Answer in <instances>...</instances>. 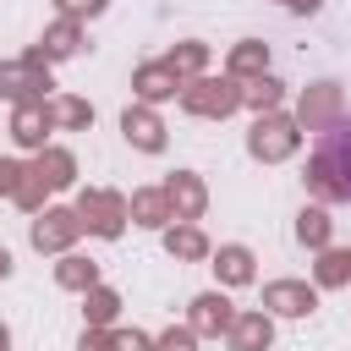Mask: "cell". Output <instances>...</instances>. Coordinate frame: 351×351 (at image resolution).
Returning <instances> with one entry per match:
<instances>
[{
	"label": "cell",
	"instance_id": "obj_1",
	"mask_svg": "<svg viewBox=\"0 0 351 351\" xmlns=\"http://www.w3.org/2000/svg\"><path fill=\"white\" fill-rule=\"evenodd\" d=\"M307 186L324 203H351V110H340L335 126L318 132L313 165H307Z\"/></svg>",
	"mask_w": 351,
	"mask_h": 351
},
{
	"label": "cell",
	"instance_id": "obj_2",
	"mask_svg": "<svg viewBox=\"0 0 351 351\" xmlns=\"http://www.w3.org/2000/svg\"><path fill=\"white\" fill-rule=\"evenodd\" d=\"M71 170H77V165H71V154H66V148H44L33 165H22L16 192H11V197H16L22 208H38L49 186H66V181H71Z\"/></svg>",
	"mask_w": 351,
	"mask_h": 351
},
{
	"label": "cell",
	"instance_id": "obj_3",
	"mask_svg": "<svg viewBox=\"0 0 351 351\" xmlns=\"http://www.w3.org/2000/svg\"><path fill=\"white\" fill-rule=\"evenodd\" d=\"M44 93H49V60H44V49H33L27 60L0 66V99H16V104H44Z\"/></svg>",
	"mask_w": 351,
	"mask_h": 351
},
{
	"label": "cell",
	"instance_id": "obj_4",
	"mask_svg": "<svg viewBox=\"0 0 351 351\" xmlns=\"http://www.w3.org/2000/svg\"><path fill=\"white\" fill-rule=\"evenodd\" d=\"M181 104L192 110V115H230L236 104H241V82L236 77H192L186 88H181Z\"/></svg>",
	"mask_w": 351,
	"mask_h": 351
},
{
	"label": "cell",
	"instance_id": "obj_5",
	"mask_svg": "<svg viewBox=\"0 0 351 351\" xmlns=\"http://www.w3.org/2000/svg\"><path fill=\"white\" fill-rule=\"evenodd\" d=\"M247 148H252V159H263V165L285 159V154L296 148V121H285V115L263 110V115L252 121V137H247Z\"/></svg>",
	"mask_w": 351,
	"mask_h": 351
},
{
	"label": "cell",
	"instance_id": "obj_6",
	"mask_svg": "<svg viewBox=\"0 0 351 351\" xmlns=\"http://www.w3.org/2000/svg\"><path fill=\"white\" fill-rule=\"evenodd\" d=\"M77 219H82L88 230H99V236H121V225L132 219V208H126L115 192H82V203H77Z\"/></svg>",
	"mask_w": 351,
	"mask_h": 351
},
{
	"label": "cell",
	"instance_id": "obj_7",
	"mask_svg": "<svg viewBox=\"0 0 351 351\" xmlns=\"http://www.w3.org/2000/svg\"><path fill=\"white\" fill-rule=\"evenodd\" d=\"M77 230H82L77 208H44V219H33V247L38 252H60V247H71Z\"/></svg>",
	"mask_w": 351,
	"mask_h": 351
},
{
	"label": "cell",
	"instance_id": "obj_8",
	"mask_svg": "<svg viewBox=\"0 0 351 351\" xmlns=\"http://www.w3.org/2000/svg\"><path fill=\"white\" fill-rule=\"evenodd\" d=\"M335 115H340V88H335V82H318V88H307V93H302L296 126L324 132V126H335Z\"/></svg>",
	"mask_w": 351,
	"mask_h": 351
},
{
	"label": "cell",
	"instance_id": "obj_9",
	"mask_svg": "<svg viewBox=\"0 0 351 351\" xmlns=\"http://www.w3.org/2000/svg\"><path fill=\"white\" fill-rule=\"evenodd\" d=\"M263 307L280 313V318H302V313L318 307V296H313V285H302V280H274V285L263 291Z\"/></svg>",
	"mask_w": 351,
	"mask_h": 351
},
{
	"label": "cell",
	"instance_id": "obj_10",
	"mask_svg": "<svg viewBox=\"0 0 351 351\" xmlns=\"http://www.w3.org/2000/svg\"><path fill=\"white\" fill-rule=\"evenodd\" d=\"M132 88H137V99H148V104H154V99H170L176 88H186V77H181L170 60H154V66H143V71L132 77Z\"/></svg>",
	"mask_w": 351,
	"mask_h": 351
},
{
	"label": "cell",
	"instance_id": "obj_11",
	"mask_svg": "<svg viewBox=\"0 0 351 351\" xmlns=\"http://www.w3.org/2000/svg\"><path fill=\"white\" fill-rule=\"evenodd\" d=\"M165 197H170V214H176V219H197V214H203V203H208V197H203V181H197V176H186V170L165 181Z\"/></svg>",
	"mask_w": 351,
	"mask_h": 351
},
{
	"label": "cell",
	"instance_id": "obj_12",
	"mask_svg": "<svg viewBox=\"0 0 351 351\" xmlns=\"http://www.w3.org/2000/svg\"><path fill=\"white\" fill-rule=\"evenodd\" d=\"M230 324H236V313H230V302L219 291H208V296L192 302V329L197 335H230Z\"/></svg>",
	"mask_w": 351,
	"mask_h": 351
},
{
	"label": "cell",
	"instance_id": "obj_13",
	"mask_svg": "<svg viewBox=\"0 0 351 351\" xmlns=\"http://www.w3.org/2000/svg\"><path fill=\"white\" fill-rule=\"evenodd\" d=\"M121 132H126L143 154H159V148H165V126H159V115H154V110H143V104L121 115Z\"/></svg>",
	"mask_w": 351,
	"mask_h": 351
},
{
	"label": "cell",
	"instance_id": "obj_14",
	"mask_svg": "<svg viewBox=\"0 0 351 351\" xmlns=\"http://www.w3.org/2000/svg\"><path fill=\"white\" fill-rule=\"evenodd\" d=\"M269 335H274L269 313H236V324H230V351H263Z\"/></svg>",
	"mask_w": 351,
	"mask_h": 351
},
{
	"label": "cell",
	"instance_id": "obj_15",
	"mask_svg": "<svg viewBox=\"0 0 351 351\" xmlns=\"http://www.w3.org/2000/svg\"><path fill=\"white\" fill-rule=\"evenodd\" d=\"M11 132H16V143L38 148V143H44V132H49V104H16V121H11Z\"/></svg>",
	"mask_w": 351,
	"mask_h": 351
},
{
	"label": "cell",
	"instance_id": "obj_16",
	"mask_svg": "<svg viewBox=\"0 0 351 351\" xmlns=\"http://www.w3.org/2000/svg\"><path fill=\"white\" fill-rule=\"evenodd\" d=\"M214 269H219L225 285H247V280H252V252H247V247H219Z\"/></svg>",
	"mask_w": 351,
	"mask_h": 351
},
{
	"label": "cell",
	"instance_id": "obj_17",
	"mask_svg": "<svg viewBox=\"0 0 351 351\" xmlns=\"http://www.w3.org/2000/svg\"><path fill=\"white\" fill-rule=\"evenodd\" d=\"M44 60H60V55H77V16H60L49 33H44Z\"/></svg>",
	"mask_w": 351,
	"mask_h": 351
},
{
	"label": "cell",
	"instance_id": "obj_18",
	"mask_svg": "<svg viewBox=\"0 0 351 351\" xmlns=\"http://www.w3.org/2000/svg\"><path fill=\"white\" fill-rule=\"evenodd\" d=\"M126 208H132V219H137V225H165V219H176V214H170V197H165V192H137V197H132Z\"/></svg>",
	"mask_w": 351,
	"mask_h": 351
},
{
	"label": "cell",
	"instance_id": "obj_19",
	"mask_svg": "<svg viewBox=\"0 0 351 351\" xmlns=\"http://www.w3.org/2000/svg\"><path fill=\"white\" fill-rule=\"evenodd\" d=\"M165 247H170V258H186V263L208 252V241H203L197 225H176V230H165Z\"/></svg>",
	"mask_w": 351,
	"mask_h": 351
},
{
	"label": "cell",
	"instance_id": "obj_20",
	"mask_svg": "<svg viewBox=\"0 0 351 351\" xmlns=\"http://www.w3.org/2000/svg\"><path fill=\"white\" fill-rule=\"evenodd\" d=\"M55 280H60L66 291H93V285H99V269H93L88 258H60V263H55Z\"/></svg>",
	"mask_w": 351,
	"mask_h": 351
},
{
	"label": "cell",
	"instance_id": "obj_21",
	"mask_svg": "<svg viewBox=\"0 0 351 351\" xmlns=\"http://www.w3.org/2000/svg\"><path fill=\"white\" fill-rule=\"evenodd\" d=\"M263 60H269V49H263L258 38H247V44L230 49V77H252V71L263 77Z\"/></svg>",
	"mask_w": 351,
	"mask_h": 351
},
{
	"label": "cell",
	"instance_id": "obj_22",
	"mask_svg": "<svg viewBox=\"0 0 351 351\" xmlns=\"http://www.w3.org/2000/svg\"><path fill=\"white\" fill-rule=\"evenodd\" d=\"M351 280V247H335L318 258V285H346Z\"/></svg>",
	"mask_w": 351,
	"mask_h": 351
},
{
	"label": "cell",
	"instance_id": "obj_23",
	"mask_svg": "<svg viewBox=\"0 0 351 351\" xmlns=\"http://www.w3.org/2000/svg\"><path fill=\"white\" fill-rule=\"evenodd\" d=\"M296 236H302L307 247H324V241H329V214H324V208H302V214H296Z\"/></svg>",
	"mask_w": 351,
	"mask_h": 351
},
{
	"label": "cell",
	"instance_id": "obj_24",
	"mask_svg": "<svg viewBox=\"0 0 351 351\" xmlns=\"http://www.w3.org/2000/svg\"><path fill=\"white\" fill-rule=\"evenodd\" d=\"M241 104H252L258 115H263V110H274V104H280V82H274V77H258L252 88H241Z\"/></svg>",
	"mask_w": 351,
	"mask_h": 351
},
{
	"label": "cell",
	"instance_id": "obj_25",
	"mask_svg": "<svg viewBox=\"0 0 351 351\" xmlns=\"http://www.w3.org/2000/svg\"><path fill=\"white\" fill-rule=\"evenodd\" d=\"M49 121H60V126H88V121H93V104H82V99H55V104H49Z\"/></svg>",
	"mask_w": 351,
	"mask_h": 351
},
{
	"label": "cell",
	"instance_id": "obj_26",
	"mask_svg": "<svg viewBox=\"0 0 351 351\" xmlns=\"http://www.w3.org/2000/svg\"><path fill=\"white\" fill-rule=\"evenodd\" d=\"M115 307H121V302H115V291H104V285H93V291H88V324H93V329H104V324L115 318Z\"/></svg>",
	"mask_w": 351,
	"mask_h": 351
},
{
	"label": "cell",
	"instance_id": "obj_27",
	"mask_svg": "<svg viewBox=\"0 0 351 351\" xmlns=\"http://www.w3.org/2000/svg\"><path fill=\"white\" fill-rule=\"evenodd\" d=\"M165 60H170V66H176L181 77H192V71L203 66V44H176V49H170Z\"/></svg>",
	"mask_w": 351,
	"mask_h": 351
},
{
	"label": "cell",
	"instance_id": "obj_28",
	"mask_svg": "<svg viewBox=\"0 0 351 351\" xmlns=\"http://www.w3.org/2000/svg\"><path fill=\"white\" fill-rule=\"evenodd\" d=\"M154 351H197V329H192V324H186V329H170V335L154 340Z\"/></svg>",
	"mask_w": 351,
	"mask_h": 351
},
{
	"label": "cell",
	"instance_id": "obj_29",
	"mask_svg": "<svg viewBox=\"0 0 351 351\" xmlns=\"http://www.w3.org/2000/svg\"><path fill=\"white\" fill-rule=\"evenodd\" d=\"M115 351H154V340L137 335V329H121V335H115Z\"/></svg>",
	"mask_w": 351,
	"mask_h": 351
},
{
	"label": "cell",
	"instance_id": "obj_30",
	"mask_svg": "<svg viewBox=\"0 0 351 351\" xmlns=\"http://www.w3.org/2000/svg\"><path fill=\"white\" fill-rule=\"evenodd\" d=\"M82 351H115V335H104V329H88V335H82Z\"/></svg>",
	"mask_w": 351,
	"mask_h": 351
},
{
	"label": "cell",
	"instance_id": "obj_31",
	"mask_svg": "<svg viewBox=\"0 0 351 351\" xmlns=\"http://www.w3.org/2000/svg\"><path fill=\"white\" fill-rule=\"evenodd\" d=\"M60 11H66V16H82V11L93 16V11H104V0H60Z\"/></svg>",
	"mask_w": 351,
	"mask_h": 351
},
{
	"label": "cell",
	"instance_id": "obj_32",
	"mask_svg": "<svg viewBox=\"0 0 351 351\" xmlns=\"http://www.w3.org/2000/svg\"><path fill=\"white\" fill-rule=\"evenodd\" d=\"M16 176H22V165H5L0 159V192H16Z\"/></svg>",
	"mask_w": 351,
	"mask_h": 351
},
{
	"label": "cell",
	"instance_id": "obj_33",
	"mask_svg": "<svg viewBox=\"0 0 351 351\" xmlns=\"http://www.w3.org/2000/svg\"><path fill=\"white\" fill-rule=\"evenodd\" d=\"M291 11H318V0H285Z\"/></svg>",
	"mask_w": 351,
	"mask_h": 351
},
{
	"label": "cell",
	"instance_id": "obj_34",
	"mask_svg": "<svg viewBox=\"0 0 351 351\" xmlns=\"http://www.w3.org/2000/svg\"><path fill=\"white\" fill-rule=\"evenodd\" d=\"M5 274H11V258H5V252H0V280H5Z\"/></svg>",
	"mask_w": 351,
	"mask_h": 351
},
{
	"label": "cell",
	"instance_id": "obj_35",
	"mask_svg": "<svg viewBox=\"0 0 351 351\" xmlns=\"http://www.w3.org/2000/svg\"><path fill=\"white\" fill-rule=\"evenodd\" d=\"M5 346H11V335H5V329H0V351H5Z\"/></svg>",
	"mask_w": 351,
	"mask_h": 351
}]
</instances>
